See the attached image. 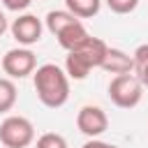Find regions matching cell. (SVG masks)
<instances>
[{
  "label": "cell",
  "mask_w": 148,
  "mask_h": 148,
  "mask_svg": "<svg viewBox=\"0 0 148 148\" xmlns=\"http://www.w3.org/2000/svg\"><path fill=\"white\" fill-rule=\"evenodd\" d=\"M32 86L37 92V99L49 109H60L69 99V76L62 67L46 62L35 69Z\"/></svg>",
  "instance_id": "1"
},
{
  "label": "cell",
  "mask_w": 148,
  "mask_h": 148,
  "mask_svg": "<svg viewBox=\"0 0 148 148\" xmlns=\"http://www.w3.org/2000/svg\"><path fill=\"white\" fill-rule=\"evenodd\" d=\"M143 97V83L136 74L113 76L109 83V99L120 109H134Z\"/></svg>",
  "instance_id": "2"
},
{
  "label": "cell",
  "mask_w": 148,
  "mask_h": 148,
  "mask_svg": "<svg viewBox=\"0 0 148 148\" xmlns=\"http://www.w3.org/2000/svg\"><path fill=\"white\" fill-rule=\"evenodd\" d=\"M35 141V125L23 116H7L0 123V143L5 148H28Z\"/></svg>",
  "instance_id": "3"
},
{
  "label": "cell",
  "mask_w": 148,
  "mask_h": 148,
  "mask_svg": "<svg viewBox=\"0 0 148 148\" xmlns=\"http://www.w3.org/2000/svg\"><path fill=\"white\" fill-rule=\"evenodd\" d=\"M35 69H37V58L28 46L9 49L2 56V72L9 79H25V76L35 74Z\"/></svg>",
  "instance_id": "4"
},
{
  "label": "cell",
  "mask_w": 148,
  "mask_h": 148,
  "mask_svg": "<svg viewBox=\"0 0 148 148\" xmlns=\"http://www.w3.org/2000/svg\"><path fill=\"white\" fill-rule=\"evenodd\" d=\"M76 127L81 134H86L88 139H97L99 134L106 132L109 127V118L104 113L102 106H95V104H86L79 109L76 113Z\"/></svg>",
  "instance_id": "5"
},
{
  "label": "cell",
  "mask_w": 148,
  "mask_h": 148,
  "mask_svg": "<svg viewBox=\"0 0 148 148\" xmlns=\"http://www.w3.org/2000/svg\"><path fill=\"white\" fill-rule=\"evenodd\" d=\"M12 30V37L21 44V46H32L42 39V32H44V25L42 21L35 16V14H21L18 18L12 21L9 25Z\"/></svg>",
  "instance_id": "6"
},
{
  "label": "cell",
  "mask_w": 148,
  "mask_h": 148,
  "mask_svg": "<svg viewBox=\"0 0 148 148\" xmlns=\"http://www.w3.org/2000/svg\"><path fill=\"white\" fill-rule=\"evenodd\" d=\"M99 69H104V72H109V74H116V76H120V74H132V72H134V60H132L130 53L109 46L106 58H104V62H102Z\"/></svg>",
  "instance_id": "7"
},
{
  "label": "cell",
  "mask_w": 148,
  "mask_h": 148,
  "mask_svg": "<svg viewBox=\"0 0 148 148\" xmlns=\"http://www.w3.org/2000/svg\"><path fill=\"white\" fill-rule=\"evenodd\" d=\"M106 51H109V44L104 42V39H99V37H88L86 39V44H81L79 49H76V53L95 69V67H102V62H104V58H106Z\"/></svg>",
  "instance_id": "8"
},
{
  "label": "cell",
  "mask_w": 148,
  "mask_h": 148,
  "mask_svg": "<svg viewBox=\"0 0 148 148\" xmlns=\"http://www.w3.org/2000/svg\"><path fill=\"white\" fill-rule=\"evenodd\" d=\"M88 37H90V35H88L86 25H83L81 21H76V23H72L69 28H65V30L58 35V44L69 53V51H76L81 44H86Z\"/></svg>",
  "instance_id": "9"
},
{
  "label": "cell",
  "mask_w": 148,
  "mask_h": 148,
  "mask_svg": "<svg viewBox=\"0 0 148 148\" xmlns=\"http://www.w3.org/2000/svg\"><path fill=\"white\" fill-rule=\"evenodd\" d=\"M44 21H46V30L58 37L65 28H69L72 23H76V21H81V18H76L74 14H69L67 9H51Z\"/></svg>",
  "instance_id": "10"
},
{
  "label": "cell",
  "mask_w": 148,
  "mask_h": 148,
  "mask_svg": "<svg viewBox=\"0 0 148 148\" xmlns=\"http://www.w3.org/2000/svg\"><path fill=\"white\" fill-rule=\"evenodd\" d=\"M65 7L76 18H92L99 14L102 0H65Z\"/></svg>",
  "instance_id": "11"
},
{
  "label": "cell",
  "mask_w": 148,
  "mask_h": 148,
  "mask_svg": "<svg viewBox=\"0 0 148 148\" xmlns=\"http://www.w3.org/2000/svg\"><path fill=\"white\" fill-rule=\"evenodd\" d=\"M90 65L76 53V51H69L67 53V58H65V72H67V76L69 79H74V81H83L88 74H90Z\"/></svg>",
  "instance_id": "12"
},
{
  "label": "cell",
  "mask_w": 148,
  "mask_h": 148,
  "mask_svg": "<svg viewBox=\"0 0 148 148\" xmlns=\"http://www.w3.org/2000/svg\"><path fill=\"white\" fill-rule=\"evenodd\" d=\"M16 97H18V92H16L14 81L12 79H0V113L12 111L14 104H16Z\"/></svg>",
  "instance_id": "13"
},
{
  "label": "cell",
  "mask_w": 148,
  "mask_h": 148,
  "mask_svg": "<svg viewBox=\"0 0 148 148\" xmlns=\"http://www.w3.org/2000/svg\"><path fill=\"white\" fill-rule=\"evenodd\" d=\"M35 148H67V139L58 132H46L37 139Z\"/></svg>",
  "instance_id": "14"
},
{
  "label": "cell",
  "mask_w": 148,
  "mask_h": 148,
  "mask_svg": "<svg viewBox=\"0 0 148 148\" xmlns=\"http://www.w3.org/2000/svg\"><path fill=\"white\" fill-rule=\"evenodd\" d=\"M104 2H106V7H109L113 14H130V12H134L136 5H139V0H104Z\"/></svg>",
  "instance_id": "15"
},
{
  "label": "cell",
  "mask_w": 148,
  "mask_h": 148,
  "mask_svg": "<svg viewBox=\"0 0 148 148\" xmlns=\"http://www.w3.org/2000/svg\"><path fill=\"white\" fill-rule=\"evenodd\" d=\"M132 60H134V74H136V72H141V69L148 65V44L136 46V49H134V53H132Z\"/></svg>",
  "instance_id": "16"
},
{
  "label": "cell",
  "mask_w": 148,
  "mask_h": 148,
  "mask_svg": "<svg viewBox=\"0 0 148 148\" xmlns=\"http://www.w3.org/2000/svg\"><path fill=\"white\" fill-rule=\"evenodd\" d=\"M30 2H32V0H2V5H5L9 12H23V9L30 7Z\"/></svg>",
  "instance_id": "17"
},
{
  "label": "cell",
  "mask_w": 148,
  "mask_h": 148,
  "mask_svg": "<svg viewBox=\"0 0 148 148\" xmlns=\"http://www.w3.org/2000/svg\"><path fill=\"white\" fill-rule=\"evenodd\" d=\"M81 148H118L116 143H106V141H102V139H88Z\"/></svg>",
  "instance_id": "18"
},
{
  "label": "cell",
  "mask_w": 148,
  "mask_h": 148,
  "mask_svg": "<svg viewBox=\"0 0 148 148\" xmlns=\"http://www.w3.org/2000/svg\"><path fill=\"white\" fill-rule=\"evenodd\" d=\"M136 76H139V81H141L143 86H148V65H146L141 72H136Z\"/></svg>",
  "instance_id": "19"
},
{
  "label": "cell",
  "mask_w": 148,
  "mask_h": 148,
  "mask_svg": "<svg viewBox=\"0 0 148 148\" xmlns=\"http://www.w3.org/2000/svg\"><path fill=\"white\" fill-rule=\"evenodd\" d=\"M7 28H9V25H7V18H5V14L0 12V35H2V32H5Z\"/></svg>",
  "instance_id": "20"
}]
</instances>
